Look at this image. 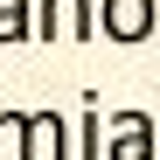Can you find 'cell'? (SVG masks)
I'll use <instances>...</instances> for the list:
<instances>
[{"label": "cell", "instance_id": "1", "mask_svg": "<svg viewBox=\"0 0 160 160\" xmlns=\"http://www.w3.org/2000/svg\"><path fill=\"white\" fill-rule=\"evenodd\" d=\"M91 7L98 0H28V42H91Z\"/></svg>", "mask_w": 160, "mask_h": 160}, {"label": "cell", "instance_id": "2", "mask_svg": "<svg viewBox=\"0 0 160 160\" xmlns=\"http://www.w3.org/2000/svg\"><path fill=\"white\" fill-rule=\"evenodd\" d=\"M153 28H160V0H104V7H91V35L118 42V49H139Z\"/></svg>", "mask_w": 160, "mask_h": 160}, {"label": "cell", "instance_id": "3", "mask_svg": "<svg viewBox=\"0 0 160 160\" xmlns=\"http://www.w3.org/2000/svg\"><path fill=\"white\" fill-rule=\"evenodd\" d=\"M104 160H160V125L146 112H112V146H104Z\"/></svg>", "mask_w": 160, "mask_h": 160}, {"label": "cell", "instance_id": "4", "mask_svg": "<svg viewBox=\"0 0 160 160\" xmlns=\"http://www.w3.org/2000/svg\"><path fill=\"white\" fill-rule=\"evenodd\" d=\"M28 160H70V118L63 112H28Z\"/></svg>", "mask_w": 160, "mask_h": 160}, {"label": "cell", "instance_id": "5", "mask_svg": "<svg viewBox=\"0 0 160 160\" xmlns=\"http://www.w3.org/2000/svg\"><path fill=\"white\" fill-rule=\"evenodd\" d=\"M70 160H104V98H84V118L70 125Z\"/></svg>", "mask_w": 160, "mask_h": 160}, {"label": "cell", "instance_id": "6", "mask_svg": "<svg viewBox=\"0 0 160 160\" xmlns=\"http://www.w3.org/2000/svg\"><path fill=\"white\" fill-rule=\"evenodd\" d=\"M0 160H28V112L0 104Z\"/></svg>", "mask_w": 160, "mask_h": 160}, {"label": "cell", "instance_id": "7", "mask_svg": "<svg viewBox=\"0 0 160 160\" xmlns=\"http://www.w3.org/2000/svg\"><path fill=\"white\" fill-rule=\"evenodd\" d=\"M28 42V0H0V49Z\"/></svg>", "mask_w": 160, "mask_h": 160}]
</instances>
